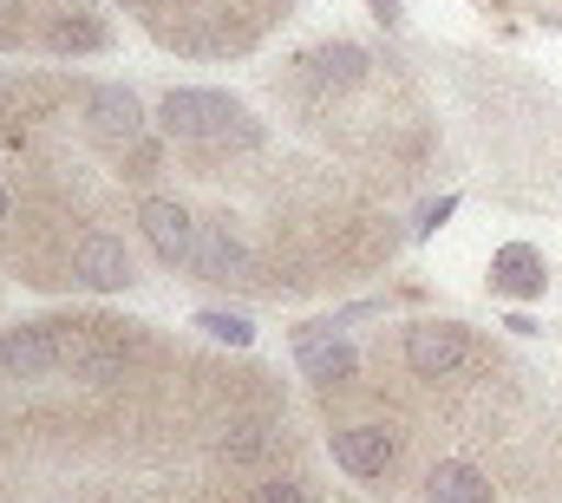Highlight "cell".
Masks as SVG:
<instances>
[{"label":"cell","instance_id":"1","mask_svg":"<svg viewBox=\"0 0 562 503\" xmlns=\"http://www.w3.org/2000/svg\"><path fill=\"white\" fill-rule=\"evenodd\" d=\"M157 131L170 144H196V150H262V119H249L243 99L216 92V86H177L157 99Z\"/></svg>","mask_w":562,"mask_h":503},{"label":"cell","instance_id":"2","mask_svg":"<svg viewBox=\"0 0 562 503\" xmlns=\"http://www.w3.org/2000/svg\"><path fill=\"white\" fill-rule=\"evenodd\" d=\"M373 46H360V40H314V46H301L294 59H288V79L294 86H307V92H360L367 79H373Z\"/></svg>","mask_w":562,"mask_h":503},{"label":"cell","instance_id":"3","mask_svg":"<svg viewBox=\"0 0 562 503\" xmlns=\"http://www.w3.org/2000/svg\"><path fill=\"white\" fill-rule=\"evenodd\" d=\"M72 354V314H46V321H20L0 334V373L7 379H46L66 367Z\"/></svg>","mask_w":562,"mask_h":503},{"label":"cell","instance_id":"4","mask_svg":"<svg viewBox=\"0 0 562 503\" xmlns=\"http://www.w3.org/2000/svg\"><path fill=\"white\" fill-rule=\"evenodd\" d=\"M66 275H72V288H86V294H125V288L138 281V255L125 249V236H112V230H86V236L72 243Z\"/></svg>","mask_w":562,"mask_h":503},{"label":"cell","instance_id":"5","mask_svg":"<svg viewBox=\"0 0 562 503\" xmlns=\"http://www.w3.org/2000/svg\"><path fill=\"white\" fill-rule=\"evenodd\" d=\"M138 230L150 255L164 261V268H196V243H203V223L177 203V197H144L138 203Z\"/></svg>","mask_w":562,"mask_h":503},{"label":"cell","instance_id":"6","mask_svg":"<svg viewBox=\"0 0 562 503\" xmlns=\"http://www.w3.org/2000/svg\"><path fill=\"white\" fill-rule=\"evenodd\" d=\"M40 46H46L53 59L105 53V46H112V20H105L92 0H53V7H46V26H40Z\"/></svg>","mask_w":562,"mask_h":503},{"label":"cell","instance_id":"7","mask_svg":"<svg viewBox=\"0 0 562 503\" xmlns=\"http://www.w3.org/2000/svg\"><path fill=\"white\" fill-rule=\"evenodd\" d=\"M294 367L314 379V385H347V379H360V354H353V340L321 314V321H301V327H294Z\"/></svg>","mask_w":562,"mask_h":503},{"label":"cell","instance_id":"8","mask_svg":"<svg viewBox=\"0 0 562 503\" xmlns=\"http://www.w3.org/2000/svg\"><path fill=\"white\" fill-rule=\"evenodd\" d=\"M79 119H86V131H92L105 150H125V144H138L144 131H150V119H144V105H138L132 86H86V92H79Z\"/></svg>","mask_w":562,"mask_h":503},{"label":"cell","instance_id":"9","mask_svg":"<svg viewBox=\"0 0 562 503\" xmlns=\"http://www.w3.org/2000/svg\"><path fill=\"white\" fill-rule=\"evenodd\" d=\"M400 354H406L413 379H451L471 360V334H464V321H413Z\"/></svg>","mask_w":562,"mask_h":503},{"label":"cell","instance_id":"10","mask_svg":"<svg viewBox=\"0 0 562 503\" xmlns=\"http://www.w3.org/2000/svg\"><path fill=\"white\" fill-rule=\"evenodd\" d=\"M196 281H236V288H262V275H256V255L249 243L236 236V223L229 216H216V223H203V243H196V268H190Z\"/></svg>","mask_w":562,"mask_h":503},{"label":"cell","instance_id":"11","mask_svg":"<svg viewBox=\"0 0 562 503\" xmlns=\"http://www.w3.org/2000/svg\"><path fill=\"white\" fill-rule=\"evenodd\" d=\"M327 451L347 478H386L400 445H393L386 425H340V432H327Z\"/></svg>","mask_w":562,"mask_h":503},{"label":"cell","instance_id":"12","mask_svg":"<svg viewBox=\"0 0 562 503\" xmlns=\"http://www.w3.org/2000/svg\"><path fill=\"white\" fill-rule=\"evenodd\" d=\"M491 288H497V294H517V301H537V294L550 288L543 255L530 249V243H504V249L491 255Z\"/></svg>","mask_w":562,"mask_h":503},{"label":"cell","instance_id":"13","mask_svg":"<svg viewBox=\"0 0 562 503\" xmlns=\"http://www.w3.org/2000/svg\"><path fill=\"white\" fill-rule=\"evenodd\" d=\"M425 498L431 503H497V484L477 465H464V458H438L431 478H425Z\"/></svg>","mask_w":562,"mask_h":503},{"label":"cell","instance_id":"14","mask_svg":"<svg viewBox=\"0 0 562 503\" xmlns=\"http://www.w3.org/2000/svg\"><path fill=\"white\" fill-rule=\"evenodd\" d=\"M269 445H276V425H269V418H256V412H243V418H229V425H223V458H229V465H256Z\"/></svg>","mask_w":562,"mask_h":503},{"label":"cell","instance_id":"15","mask_svg":"<svg viewBox=\"0 0 562 503\" xmlns=\"http://www.w3.org/2000/svg\"><path fill=\"white\" fill-rule=\"evenodd\" d=\"M190 327H203L216 347H256V321H249L243 308H196Z\"/></svg>","mask_w":562,"mask_h":503},{"label":"cell","instance_id":"16","mask_svg":"<svg viewBox=\"0 0 562 503\" xmlns=\"http://www.w3.org/2000/svg\"><path fill=\"white\" fill-rule=\"evenodd\" d=\"M164 144H170L164 131H157V137L144 131L138 144H125V150H119V164H125V177H132V183H150V177H157V164H164Z\"/></svg>","mask_w":562,"mask_h":503},{"label":"cell","instance_id":"17","mask_svg":"<svg viewBox=\"0 0 562 503\" xmlns=\"http://www.w3.org/2000/svg\"><path fill=\"white\" fill-rule=\"evenodd\" d=\"M451 216H458V197H451V190H445V197H431L419 216H413V243H431V236H438Z\"/></svg>","mask_w":562,"mask_h":503},{"label":"cell","instance_id":"18","mask_svg":"<svg viewBox=\"0 0 562 503\" xmlns=\"http://www.w3.org/2000/svg\"><path fill=\"white\" fill-rule=\"evenodd\" d=\"M249 503H314V498H307L301 478H269V484H256V498Z\"/></svg>","mask_w":562,"mask_h":503},{"label":"cell","instance_id":"19","mask_svg":"<svg viewBox=\"0 0 562 503\" xmlns=\"http://www.w3.org/2000/svg\"><path fill=\"white\" fill-rule=\"evenodd\" d=\"M373 314H386V301H347V308H334V314H327V321H334V327H340V334H347V327H353V321H373Z\"/></svg>","mask_w":562,"mask_h":503},{"label":"cell","instance_id":"20","mask_svg":"<svg viewBox=\"0 0 562 503\" xmlns=\"http://www.w3.org/2000/svg\"><path fill=\"white\" fill-rule=\"evenodd\" d=\"M367 13H373L386 33H400V26H406V0H367Z\"/></svg>","mask_w":562,"mask_h":503},{"label":"cell","instance_id":"21","mask_svg":"<svg viewBox=\"0 0 562 503\" xmlns=\"http://www.w3.org/2000/svg\"><path fill=\"white\" fill-rule=\"evenodd\" d=\"M504 327H510V334H517V340H530V334H543V327H537V321H530V314H504Z\"/></svg>","mask_w":562,"mask_h":503},{"label":"cell","instance_id":"22","mask_svg":"<svg viewBox=\"0 0 562 503\" xmlns=\"http://www.w3.org/2000/svg\"><path fill=\"white\" fill-rule=\"evenodd\" d=\"M543 20H550V26H562V7H543Z\"/></svg>","mask_w":562,"mask_h":503},{"label":"cell","instance_id":"23","mask_svg":"<svg viewBox=\"0 0 562 503\" xmlns=\"http://www.w3.org/2000/svg\"><path fill=\"white\" fill-rule=\"evenodd\" d=\"M0 223H7V183H0Z\"/></svg>","mask_w":562,"mask_h":503},{"label":"cell","instance_id":"24","mask_svg":"<svg viewBox=\"0 0 562 503\" xmlns=\"http://www.w3.org/2000/svg\"><path fill=\"white\" fill-rule=\"evenodd\" d=\"M119 7H138V0H119Z\"/></svg>","mask_w":562,"mask_h":503}]
</instances>
